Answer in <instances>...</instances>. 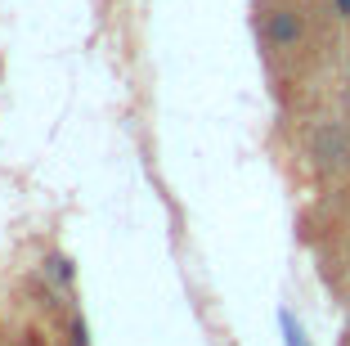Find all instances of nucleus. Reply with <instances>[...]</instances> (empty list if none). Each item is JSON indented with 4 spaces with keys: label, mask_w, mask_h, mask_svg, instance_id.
Here are the masks:
<instances>
[{
    "label": "nucleus",
    "mask_w": 350,
    "mask_h": 346,
    "mask_svg": "<svg viewBox=\"0 0 350 346\" xmlns=\"http://www.w3.org/2000/svg\"><path fill=\"white\" fill-rule=\"evenodd\" d=\"M63 333H68V346H90V328H85V319H81L77 306L63 310Z\"/></svg>",
    "instance_id": "20e7f679"
},
{
    "label": "nucleus",
    "mask_w": 350,
    "mask_h": 346,
    "mask_svg": "<svg viewBox=\"0 0 350 346\" xmlns=\"http://www.w3.org/2000/svg\"><path fill=\"white\" fill-rule=\"evenodd\" d=\"M310 153H314V162H319L323 171H337L350 158V135L341 131L337 122H319L310 131Z\"/></svg>",
    "instance_id": "f03ea898"
},
{
    "label": "nucleus",
    "mask_w": 350,
    "mask_h": 346,
    "mask_svg": "<svg viewBox=\"0 0 350 346\" xmlns=\"http://www.w3.org/2000/svg\"><path fill=\"white\" fill-rule=\"evenodd\" d=\"M41 279H45V288H54V293H63V297H72V284H77L72 256H63V252L45 256V261H41Z\"/></svg>",
    "instance_id": "7ed1b4c3"
},
{
    "label": "nucleus",
    "mask_w": 350,
    "mask_h": 346,
    "mask_svg": "<svg viewBox=\"0 0 350 346\" xmlns=\"http://www.w3.org/2000/svg\"><path fill=\"white\" fill-rule=\"evenodd\" d=\"M278 324H283V337H288V346H310V342H306V328L297 324V315H292V310H278Z\"/></svg>",
    "instance_id": "39448f33"
},
{
    "label": "nucleus",
    "mask_w": 350,
    "mask_h": 346,
    "mask_svg": "<svg viewBox=\"0 0 350 346\" xmlns=\"http://www.w3.org/2000/svg\"><path fill=\"white\" fill-rule=\"evenodd\" d=\"M332 5H337V18L350 23V0H332Z\"/></svg>",
    "instance_id": "423d86ee"
},
{
    "label": "nucleus",
    "mask_w": 350,
    "mask_h": 346,
    "mask_svg": "<svg viewBox=\"0 0 350 346\" xmlns=\"http://www.w3.org/2000/svg\"><path fill=\"white\" fill-rule=\"evenodd\" d=\"M260 41L269 45V50H297L301 41H306V18H301V10H292V5H269L265 14H260Z\"/></svg>",
    "instance_id": "f257e3e1"
}]
</instances>
